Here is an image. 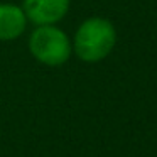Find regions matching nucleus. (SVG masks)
<instances>
[{
  "mask_svg": "<svg viewBox=\"0 0 157 157\" xmlns=\"http://www.w3.org/2000/svg\"><path fill=\"white\" fill-rule=\"evenodd\" d=\"M69 4L71 0H24L22 10L36 25H51L64 19Z\"/></svg>",
  "mask_w": 157,
  "mask_h": 157,
  "instance_id": "7ed1b4c3",
  "label": "nucleus"
},
{
  "mask_svg": "<svg viewBox=\"0 0 157 157\" xmlns=\"http://www.w3.org/2000/svg\"><path fill=\"white\" fill-rule=\"evenodd\" d=\"M27 27L22 7L14 4H0V41H14Z\"/></svg>",
  "mask_w": 157,
  "mask_h": 157,
  "instance_id": "20e7f679",
  "label": "nucleus"
},
{
  "mask_svg": "<svg viewBox=\"0 0 157 157\" xmlns=\"http://www.w3.org/2000/svg\"><path fill=\"white\" fill-rule=\"evenodd\" d=\"M29 51L46 66H61L69 59L73 44L64 31L51 25H37L29 37Z\"/></svg>",
  "mask_w": 157,
  "mask_h": 157,
  "instance_id": "f03ea898",
  "label": "nucleus"
},
{
  "mask_svg": "<svg viewBox=\"0 0 157 157\" xmlns=\"http://www.w3.org/2000/svg\"><path fill=\"white\" fill-rule=\"evenodd\" d=\"M117 31L110 21L103 17L86 19L78 27L73 41V51L81 61L98 63L113 51Z\"/></svg>",
  "mask_w": 157,
  "mask_h": 157,
  "instance_id": "f257e3e1",
  "label": "nucleus"
}]
</instances>
